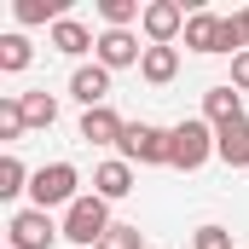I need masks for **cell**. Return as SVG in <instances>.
<instances>
[{"label":"cell","instance_id":"52a82bcc","mask_svg":"<svg viewBox=\"0 0 249 249\" xmlns=\"http://www.w3.org/2000/svg\"><path fill=\"white\" fill-rule=\"evenodd\" d=\"M70 99L81 105V110H99V105H110V70L93 58V64H75V75H70Z\"/></svg>","mask_w":249,"mask_h":249},{"label":"cell","instance_id":"e0dca14e","mask_svg":"<svg viewBox=\"0 0 249 249\" xmlns=\"http://www.w3.org/2000/svg\"><path fill=\"white\" fill-rule=\"evenodd\" d=\"M29 180H35V174L18 162V151H6V157H0V197H6V203H12V197H23Z\"/></svg>","mask_w":249,"mask_h":249},{"label":"cell","instance_id":"7c38bea8","mask_svg":"<svg viewBox=\"0 0 249 249\" xmlns=\"http://www.w3.org/2000/svg\"><path fill=\"white\" fill-rule=\"evenodd\" d=\"M238 116H244V93H238L232 81H220V87H209V93H203V122L226 127V122H238Z\"/></svg>","mask_w":249,"mask_h":249},{"label":"cell","instance_id":"d6986e66","mask_svg":"<svg viewBox=\"0 0 249 249\" xmlns=\"http://www.w3.org/2000/svg\"><path fill=\"white\" fill-rule=\"evenodd\" d=\"M18 23H64V0H18Z\"/></svg>","mask_w":249,"mask_h":249},{"label":"cell","instance_id":"44dd1931","mask_svg":"<svg viewBox=\"0 0 249 249\" xmlns=\"http://www.w3.org/2000/svg\"><path fill=\"white\" fill-rule=\"evenodd\" d=\"M23 99H18V93H6V99H0V139H6V145H18V139H23Z\"/></svg>","mask_w":249,"mask_h":249},{"label":"cell","instance_id":"6da1fadb","mask_svg":"<svg viewBox=\"0 0 249 249\" xmlns=\"http://www.w3.org/2000/svg\"><path fill=\"white\" fill-rule=\"evenodd\" d=\"M110 226H116V220H110V203H105L99 191H81V197L64 209V238L81 244V249H99Z\"/></svg>","mask_w":249,"mask_h":249},{"label":"cell","instance_id":"603a6c76","mask_svg":"<svg viewBox=\"0 0 249 249\" xmlns=\"http://www.w3.org/2000/svg\"><path fill=\"white\" fill-rule=\"evenodd\" d=\"M191 249H232V232H226V226H197Z\"/></svg>","mask_w":249,"mask_h":249},{"label":"cell","instance_id":"5b68a950","mask_svg":"<svg viewBox=\"0 0 249 249\" xmlns=\"http://www.w3.org/2000/svg\"><path fill=\"white\" fill-rule=\"evenodd\" d=\"M64 238V226H53L47 209H18L6 220V249H53Z\"/></svg>","mask_w":249,"mask_h":249},{"label":"cell","instance_id":"5bb4252c","mask_svg":"<svg viewBox=\"0 0 249 249\" xmlns=\"http://www.w3.org/2000/svg\"><path fill=\"white\" fill-rule=\"evenodd\" d=\"M139 75H145L151 87H168V81L180 75V47H145V58H139Z\"/></svg>","mask_w":249,"mask_h":249},{"label":"cell","instance_id":"7402d4cb","mask_svg":"<svg viewBox=\"0 0 249 249\" xmlns=\"http://www.w3.org/2000/svg\"><path fill=\"white\" fill-rule=\"evenodd\" d=\"M99 249H145V238H139V226H110Z\"/></svg>","mask_w":249,"mask_h":249},{"label":"cell","instance_id":"277c9868","mask_svg":"<svg viewBox=\"0 0 249 249\" xmlns=\"http://www.w3.org/2000/svg\"><path fill=\"white\" fill-rule=\"evenodd\" d=\"M214 157V122H203V116H186V122H174V157H168V168H203Z\"/></svg>","mask_w":249,"mask_h":249},{"label":"cell","instance_id":"3957f363","mask_svg":"<svg viewBox=\"0 0 249 249\" xmlns=\"http://www.w3.org/2000/svg\"><path fill=\"white\" fill-rule=\"evenodd\" d=\"M81 197V174H75V162H47V168H35V180H29V209H70Z\"/></svg>","mask_w":249,"mask_h":249},{"label":"cell","instance_id":"d4e9b609","mask_svg":"<svg viewBox=\"0 0 249 249\" xmlns=\"http://www.w3.org/2000/svg\"><path fill=\"white\" fill-rule=\"evenodd\" d=\"M238 23H244V35H249V12H238Z\"/></svg>","mask_w":249,"mask_h":249},{"label":"cell","instance_id":"ac0fdd59","mask_svg":"<svg viewBox=\"0 0 249 249\" xmlns=\"http://www.w3.org/2000/svg\"><path fill=\"white\" fill-rule=\"evenodd\" d=\"M35 58V47H29V35H0V70L6 75H18V70H29Z\"/></svg>","mask_w":249,"mask_h":249},{"label":"cell","instance_id":"cb8c5ba5","mask_svg":"<svg viewBox=\"0 0 249 249\" xmlns=\"http://www.w3.org/2000/svg\"><path fill=\"white\" fill-rule=\"evenodd\" d=\"M232 87H238V93H249V53H238V58H232Z\"/></svg>","mask_w":249,"mask_h":249},{"label":"cell","instance_id":"8992f818","mask_svg":"<svg viewBox=\"0 0 249 249\" xmlns=\"http://www.w3.org/2000/svg\"><path fill=\"white\" fill-rule=\"evenodd\" d=\"M139 29H145L151 47H174V35H186V6L180 0H145Z\"/></svg>","mask_w":249,"mask_h":249},{"label":"cell","instance_id":"ba28073f","mask_svg":"<svg viewBox=\"0 0 249 249\" xmlns=\"http://www.w3.org/2000/svg\"><path fill=\"white\" fill-rule=\"evenodd\" d=\"M93 58L105 64V70H127V64H139V58H145V47H139V35H133V29H105Z\"/></svg>","mask_w":249,"mask_h":249},{"label":"cell","instance_id":"7a4b0ae2","mask_svg":"<svg viewBox=\"0 0 249 249\" xmlns=\"http://www.w3.org/2000/svg\"><path fill=\"white\" fill-rule=\"evenodd\" d=\"M122 162H139V168H168L174 157V127H157V122H127L122 133Z\"/></svg>","mask_w":249,"mask_h":249},{"label":"cell","instance_id":"30bf717a","mask_svg":"<svg viewBox=\"0 0 249 249\" xmlns=\"http://www.w3.org/2000/svg\"><path fill=\"white\" fill-rule=\"evenodd\" d=\"M87 145H122V133H127V122L110 110V105H99V110H81V127H75Z\"/></svg>","mask_w":249,"mask_h":249},{"label":"cell","instance_id":"9a60e30c","mask_svg":"<svg viewBox=\"0 0 249 249\" xmlns=\"http://www.w3.org/2000/svg\"><path fill=\"white\" fill-rule=\"evenodd\" d=\"M186 47L191 53H220V18L214 12H191L186 18Z\"/></svg>","mask_w":249,"mask_h":249},{"label":"cell","instance_id":"9c48e42d","mask_svg":"<svg viewBox=\"0 0 249 249\" xmlns=\"http://www.w3.org/2000/svg\"><path fill=\"white\" fill-rule=\"evenodd\" d=\"M47 47H53V53H64V58H81V53H99V35H93L87 23L64 18V23H53V29H47Z\"/></svg>","mask_w":249,"mask_h":249},{"label":"cell","instance_id":"4fadbf2b","mask_svg":"<svg viewBox=\"0 0 249 249\" xmlns=\"http://www.w3.org/2000/svg\"><path fill=\"white\" fill-rule=\"evenodd\" d=\"M93 191H99L105 203H116V197H127V191H133V162H122V157L99 162V168H93Z\"/></svg>","mask_w":249,"mask_h":249},{"label":"cell","instance_id":"8fae6325","mask_svg":"<svg viewBox=\"0 0 249 249\" xmlns=\"http://www.w3.org/2000/svg\"><path fill=\"white\" fill-rule=\"evenodd\" d=\"M214 157H220L226 168H249V116L214 127Z\"/></svg>","mask_w":249,"mask_h":249},{"label":"cell","instance_id":"2e32d148","mask_svg":"<svg viewBox=\"0 0 249 249\" xmlns=\"http://www.w3.org/2000/svg\"><path fill=\"white\" fill-rule=\"evenodd\" d=\"M18 99H23V122H29V127H53V122H58V99H53L47 87L18 93Z\"/></svg>","mask_w":249,"mask_h":249},{"label":"cell","instance_id":"ffe728a7","mask_svg":"<svg viewBox=\"0 0 249 249\" xmlns=\"http://www.w3.org/2000/svg\"><path fill=\"white\" fill-rule=\"evenodd\" d=\"M99 18H105V29H127L145 18V6L139 0H99Z\"/></svg>","mask_w":249,"mask_h":249}]
</instances>
